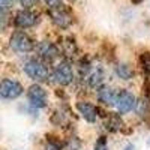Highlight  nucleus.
Returning <instances> with one entry per match:
<instances>
[{
	"instance_id": "f257e3e1",
	"label": "nucleus",
	"mask_w": 150,
	"mask_h": 150,
	"mask_svg": "<svg viewBox=\"0 0 150 150\" xmlns=\"http://www.w3.org/2000/svg\"><path fill=\"white\" fill-rule=\"evenodd\" d=\"M24 72H26V75L29 78H32L38 83L47 81L50 77V72H48L47 66L41 60H36V59H30L24 63Z\"/></svg>"
},
{
	"instance_id": "f03ea898",
	"label": "nucleus",
	"mask_w": 150,
	"mask_h": 150,
	"mask_svg": "<svg viewBox=\"0 0 150 150\" xmlns=\"http://www.w3.org/2000/svg\"><path fill=\"white\" fill-rule=\"evenodd\" d=\"M53 78L60 86H69L74 81V69L69 62H60L53 71Z\"/></svg>"
},
{
	"instance_id": "7ed1b4c3",
	"label": "nucleus",
	"mask_w": 150,
	"mask_h": 150,
	"mask_svg": "<svg viewBox=\"0 0 150 150\" xmlns=\"http://www.w3.org/2000/svg\"><path fill=\"white\" fill-rule=\"evenodd\" d=\"M9 47L18 54H26V53H29V51L33 50V42H32V39L26 33L15 32L14 35L11 36Z\"/></svg>"
},
{
	"instance_id": "20e7f679",
	"label": "nucleus",
	"mask_w": 150,
	"mask_h": 150,
	"mask_svg": "<svg viewBox=\"0 0 150 150\" xmlns=\"http://www.w3.org/2000/svg\"><path fill=\"white\" fill-rule=\"evenodd\" d=\"M23 93V86L17 80L5 78L0 86V96L3 99H17Z\"/></svg>"
},
{
	"instance_id": "39448f33",
	"label": "nucleus",
	"mask_w": 150,
	"mask_h": 150,
	"mask_svg": "<svg viewBox=\"0 0 150 150\" xmlns=\"http://www.w3.org/2000/svg\"><path fill=\"white\" fill-rule=\"evenodd\" d=\"M48 14H50L51 21L56 24L57 27H60V29H68L71 26V23H72V15L69 14V12L63 6L50 9Z\"/></svg>"
},
{
	"instance_id": "423d86ee",
	"label": "nucleus",
	"mask_w": 150,
	"mask_h": 150,
	"mask_svg": "<svg viewBox=\"0 0 150 150\" xmlns=\"http://www.w3.org/2000/svg\"><path fill=\"white\" fill-rule=\"evenodd\" d=\"M135 96L128 92V90H122L117 93V99H116V104L114 107L117 108V111L120 114H126V112L132 111V108L135 107Z\"/></svg>"
},
{
	"instance_id": "0eeeda50",
	"label": "nucleus",
	"mask_w": 150,
	"mask_h": 150,
	"mask_svg": "<svg viewBox=\"0 0 150 150\" xmlns=\"http://www.w3.org/2000/svg\"><path fill=\"white\" fill-rule=\"evenodd\" d=\"M27 99L33 108H44L47 105V92L39 84H33L27 92Z\"/></svg>"
},
{
	"instance_id": "6e6552de",
	"label": "nucleus",
	"mask_w": 150,
	"mask_h": 150,
	"mask_svg": "<svg viewBox=\"0 0 150 150\" xmlns=\"http://www.w3.org/2000/svg\"><path fill=\"white\" fill-rule=\"evenodd\" d=\"M38 56H39L41 60H44L45 63H51L59 57V50L57 47L50 42V41H42L39 45H38Z\"/></svg>"
},
{
	"instance_id": "1a4fd4ad",
	"label": "nucleus",
	"mask_w": 150,
	"mask_h": 150,
	"mask_svg": "<svg viewBox=\"0 0 150 150\" xmlns=\"http://www.w3.org/2000/svg\"><path fill=\"white\" fill-rule=\"evenodd\" d=\"M38 21V17L36 14H33V12H30L29 9H23L20 11L18 14L15 15V26L20 27V29H29V27H33L35 24Z\"/></svg>"
},
{
	"instance_id": "9d476101",
	"label": "nucleus",
	"mask_w": 150,
	"mask_h": 150,
	"mask_svg": "<svg viewBox=\"0 0 150 150\" xmlns=\"http://www.w3.org/2000/svg\"><path fill=\"white\" fill-rule=\"evenodd\" d=\"M77 110L80 111L81 117H83L86 122H89V123L96 122L99 110H98L95 105H92L90 102H78V104H77Z\"/></svg>"
},
{
	"instance_id": "9b49d317",
	"label": "nucleus",
	"mask_w": 150,
	"mask_h": 150,
	"mask_svg": "<svg viewBox=\"0 0 150 150\" xmlns=\"http://www.w3.org/2000/svg\"><path fill=\"white\" fill-rule=\"evenodd\" d=\"M98 99L105 105H114L116 99H117V93L110 89V87H99L98 90Z\"/></svg>"
},
{
	"instance_id": "f8f14e48",
	"label": "nucleus",
	"mask_w": 150,
	"mask_h": 150,
	"mask_svg": "<svg viewBox=\"0 0 150 150\" xmlns=\"http://www.w3.org/2000/svg\"><path fill=\"white\" fill-rule=\"evenodd\" d=\"M116 75L120 77L122 80H131L134 77V71L128 66V65H117L116 66Z\"/></svg>"
},
{
	"instance_id": "ddd939ff",
	"label": "nucleus",
	"mask_w": 150,
	"mask_h": 150,
	"mask_svg": "<svg viewBox=\"0 0 150 150\" xmlns=\"http://www.w3.org/2000/svg\"><path fill=\"white\" fill-rule=\"evenodd\" d=\"M102 81H104V72H102V69H96V71L92 72L90 78H89V86L90 87H96V89H98V87H101Z\"/></svg>"
},
{
	"instance_id": "4468645a",
	"label": "nucleus",
	"mask_w": 150,
	"mask_h": 150,
	"mask_svg": "<svg viewBox=\"0 0 150 150\" xmlns=\"http://www.w3.org/2000/svg\"><path fill=\"white\" fill-rule=\"evenodd\" d=\"M122 125H123L122 119L116 114H112V116H110V119L107 122V128L110 131H119V129H122Z\"/></svg>"
},
{
	"instance_id": "2eb2a0df",
	"label": "nucleus",
	"mask_w": 150,
	"mask_h": 150,
	"mask_svg": "<svg viewBox=\"0 0 150 150\" xmlns=\"http://www.w3.org/2000/svg\"><path fill=\"white\" fill-rule=\"evenodd\" d=\"M80 147H81V143H80V140L78 138H71L68 143H66V150H80Z\"/></svg>"
},
{
	"instance_id": "dca6fc26",
	"label": "nucleus",
	"mask_w": 150,
	"mask_h": 150,
	"mask_svg": "<svg viewBox=\"0 0 150 150\" xmlns=\"http://www.w3.org/2000/svg\"><path fill=\"white\" fill-rule=\"evenodd\" d=\"M95 150H110L104 137H101V138L98 140V143H96V146H95Z\"/></svg>"
},
{
	"instance_id": "f3484780",
	"label": "nucleus",
	"mask_w": 150,
	"mask_h": 150,
	"mask_svg": "<svg viewBox=\"0 0 150 150\" xmlns=\"http://www.w3.org/2000/svg\"><path fill=\"white\" fill-rule=\"evenodd\" d=\"M18 2L24 9H29V8H33L38 3V0H18Z\"/></svg>"
},
{
	"instance_id": "a211bd4d",
	"label": "nucleus",
	"mask_w": 150,
	"mask_h": 150,
	"mask_svg": "<svg viewBox=\"0 0 150 150\" xmlns=\"http://www.w3.org/2000/svg\"><path fill=\"white\" fill-rule=\"evenodd\" d=\"M12 3H14V0H0V8H2V14H5V12L12 6Z\"/></svg>"
},
{
	"instance_id": "6ab92c4d",
	"label": "nucleus",
	"mask_w": 150,
	"mask_h": 150,
	"mask_svg": "<svg viewBox=\"0 0 150 150\" xmlns=\"http://www.w3.org/2000/svg\"><path fill=\"white\" fill-rule=\"evenodd\" d=\"M44 2L48 5L50 9H53V8H60V6H62V0H44Z\"/></svg>"
},
{
	"instance_id": "aec40b11",
	"label": "nucleus",
	"mask_w": 150,
	"mask_h": 150,
	"mask_svg": "<svg viewBox=\"0 0 150 150\" xmlns=\"http://www.w3.org/2000/svg\"><path fill=\"white\" fill-rule=\"evenodd\" d=\"M44 150H62V149H60V146H59L57 143L50 141V143H47V146H45V149H44Z\"/></svg>"
},
{
	"instance_id": "412c9836",
	"label": "nucleus",
	"mask_w": 150,
	"mask_h": 150,
	"mask_svg": "<svg viewBox=\"0 0 150 150\" xmlns=\"http://www.w3.org/2000/svg\"><path fill=\"white\" fill-rule=\"evenodd\" d=\"M125 150H135V147H134L132 144H129V146H126V147H125Z\"/></svg>"
}]
</instances>
